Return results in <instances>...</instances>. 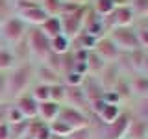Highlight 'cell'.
Masks as SVG:
<instances>
[{"mask_svg": "<svg viewBox=\"0 0 148 139\" xmlns=\"http://www.w3.org/2000/svg\"><path fill=\"white\" fill-rule=\"evenodd\" d=\"M65 106H71V108H76V109L85 111V113L91 115V104L87 100L82 85H76V87L65 85Z\"/></svg>", "mask_w": 148, "mask_h": 139, "instance_id": "obj_10", "label": "cell"}, {"mask_svg": "<svg viewBox=\"0 0 148 139\" xmlns=\"http://www.w3.org/2000/svg\"><path fill=\"white\" fill-rule=\"evenodd\" d=\"M28 2H32V4H41V0H28Z\"/></svg>", "mask_w": 148, "mask_h": 139, "instance_id": "obj_48", "label": "cell"}, {"mask_svg": "<svg viewBox=\"0 0 148 139\" xmlns=\"http://www.w3.org/2000/svg\"><path fill=\"white\" fill-rule=\"evenodd\" d=\"M120 74H122V72H120V69H119L117 63H108L104 67V71H102L98 76H95V78L102 83V87H104L106 91H111L113 85L117 83V80L120 78Z\"/></svg>", "mask_w": 148, "mask_h": 139, "instance_id": "obj_18", "label": "cell"}, {"mask_svg": "<svg viewBox=\"0 0 148 139\" xmlns=\"http://www.w3.org/2000/svg\"><path fill=\"white\" fill-rule=\"evenodd\" d=\"M22 120H26L24 117H22V113L13 104H9V109H8V124H17V122H22Z\"/></svg>", "mask_w": 148, "mask_h": 139, "instance_id": "obj_40", "label": "cell"}, {"mask_svg": "<svg viewBox=\"0 0 148 139\" xmlns=\"http://www.w3.org/2000/svg\"><path fill=\"white\" fill-rule=\"evenodd\" d=\"M35 82L45 83V85H56V83H63V78L59 72L50 69L45 63H35Z\"/></svg>", "mask_w": 148, "mask_h": 139, "instance_id": "obj_16", "label": "cell"}, {"mask_svg": "<svg viewBox=\"0 0 148 139\" xmlns=\"http://www.w3.org/2000/svg\"><path fill=\"white\" fill-rule=\"evenodd\" d=\"M45 65H48L50 69H54L56 72H59L61 74V56L59 54H54V52H50L48 56H46V59L43 61ZM63 78V76H61Z\"/></svg>", "mask_w": 148, "mask_h": 139, "instance_id": "obj_38", "label": "cell"}, {"mask_svg": "<svg viewBox=\"0 0 148 139\" xmlns=\"http://www.w3.org/2000/svg\"><path fill=\"white\" fill-rule=\"evenodd\" d=\"M82 89H83V93H85L89 104L98 102V100H104L106 89L102 87V83L96 80L95 76H85V80H83V83H82Z\"/></svg>", "mask_w": 148, "mask_h": 139, "instance_id": "obj_17", "label": "cell"}, {"mask_svg": "<svg viewBox=\"0 0 148 139\" xmlns=\"http://www.w3.org/2000/svg\"><path fill=\"white\" fill-rule=\"evenodd\" d=\"M146 139H148V137H146Z\"/></svg>", "mask_w": 148, "mask_h": 139, "instance_id": "obj_52", "label": "cell"}, {"mask_svg": "<svg viewBox=\"0 0 148 139\" xmlns=\"http://www.w3.org/2000/svg\"><path fill=\"white\" fill-rule=\"evenodd\" d=\"M30 95L34 96L37 102H46V100H50V85L34 82L32 87H30Z\"/></svg>", "mask_w": 148, "mask_h": 139, "instance_id": "obj_30", "label": "cell"}, {"mask_svg": "<svg viewBox=\"0 0 148 139\" xmlns=\"http://www.w3.org/2000/svg\"><path fill=\"white\" fill-rule=\"evenodd\" d=\"M8 126H9V139H24L28 120H22V122H17V124H8Z\"/></svg>", "mask_w": 148, "mask_h": 139, "instance_id": "obj_34", "label": "cell"}, {"mask_svg": "<svg viewBox=\"0 0 148 139\" xmlns=\"http://www.w3.org/2000/svg\"><path fill=\"white\" fill-rule=\"evenodd\" d=\"M15 15L21 19L28 28H39L46 19H48V15L45 13V9L41 8L39 4H37V6H32V8H26V9H22V11H17Z\"/></svg>", "mask_w": 148, "mask_h": 139, "instance_id": "obj_11", "label": "cell"}, {"mask_svg": "<svg viewBox=\"0 0 148 139\" xmlns=\"http://www.w3.org/2000/svg\"><path fill=\"white\" fill-rule=\"evenodd\" d=\"M8 100V74L0 72V102Z\"/></svg>", "mask_w": 148, "mask_h": 139, "instance_id": "obj_41", "label": "cell"}, {"mask_svg": "<svg viewBox=\"0 0 148 139\" xmlns=\"http://www.w3.org/2000/svg\"><path fill=\"white\" fill-rule=\"evenodd\" d=\"M67 139H98V132H96L95 119H92V124H89V126L72 130V132L67 136Z\"/></svg>", "mask_w": 148, "mask_h": 139, "instance_id": "obj_27", "label": "cell"}, {"mask_svg": "<svg viewBox=\"0 0 148 139\" xmlns=\"http://www.w3.org/2000/svg\"><path fill=\"white\" fill-rule=\"evenodd\" d=\"M39 30L43 32V34L48 37V39H54V37L61 35L63 30H61V21H59V17H48L43 24L39 26Z\"/></svg>", "mask_w": 148, "mask_h": 139, "instance_id": "obj_25", "label": "cell"}, {"mask_svg": "<svg viewBox=\"0 0 148 139\" xmlns=\"http://www.w3.org/2000/svg\"><path fill=\"white\" fill-rule=\"evenodd\" d=\"M65 2L76 4V6H89V2H91V0H65Z\"/></svg>", "mask_w": 148, "mask_h": 139, "instance_id": "obj_45", "label": "cell"}, {"mask_svg": "<svg viewBox=\"0 0 148 139\" xmlns=\"http://www.w3.org/2000/svg\"><path fill=\"white\" fill-rule=\"evenodd\" d=\"M17 67V59L15 56H13L11 48H9L8 45L0 43V72H9L11 69Z\"/></svg>", "mask_w": 148, "mask_h": 139, "instance_id": "obj_24", "label": "cell"}, {"mask_svg": "<svg viewBox=\"0 0 148 139\" xmlns=\"http://www.w3.org/2000/svg\"><path fill=\"white\" fill-rule=\"evenodd\" d=\"M11 48L13 56H15L17 63H26V61H32V56H30V48H28V43H26V37L22 41H18L17 45L9 46Z\"/></svg>", "mask_w": 148, "mask_h": 139, "instance_id": "obj_28", "label": "cell"}, {"mask_svg": "<svg viewBox=\"0 0 148 139\" xmlns=\"http://www.w3.org/2000/svg\"><path fill=\"white\" fill-rule=\"evenodd\" d=\"M130 6H132L133 13H135L137 21L148 17V0H130Z\"/></svg>", "mask_w": 148, "mask_h": 139, "instance_id": "obj_32", "label": "cell"}, {"mask_svg": "<svg viewBox=\"0 0 148 139\" xmlns=\"http://www.w3.org/2000/svg\"><path fill=\"white\" fill-rule=\"evenodd\" d=\"M85 63H87V76H98V74L104 71V67L108 65L102 58H98V56L92 52V50H89Z\"/></svg>", "mask_w": 148, "mask_h": 139, "instance_id": "obj_26", "label": "cell"}, {"mask_svg": "<svg viewBox=\"0 0 148 139\" xmlns=\"http://www.w3.org/2000/svg\"><path fill=\"white\" fill-rule=\"evenodd\" d=\"M85 9H87V6H83V8H80L74 13H69V15L59 17L63 35H67L69 39H72V37H76L83 30V15H85Z\"/></svg>", "mask_w": 148, "mask_h": 139, "instance_id": "obj_9", "label": "cell"}, {"mask_svg": "<svg viewBox=\"0 0 148 139\" xmlns=\"http://www.w3.org/2000/svg\"><path fill=\"white\" fill-rule=\"evenodd\" d=\"M106 21V28L109 30H113V28H126V26H133L137 22V17L135 13H133V9L130 4H120V6H117V9H115L113 13L104 19Z\"/></svg>", "mask_w": 148, "mask_h": 139, "instance_id": "obj_6", "label": "cell"}, {"mask_svg": "<svg viewBox=\"0 0 148 139\" xmlns=\"http://www.w3.org/2000/svg\"><path fill=\"white\" fill-rule=\"evenodd\" d=\"M133 111L132 108H126L120 113V117L117 120H113L111 124H106V126H100L96 122V132H98V139H124L128 133V126H130V120H132Z\"/></svg>", "mask_w": 148, "mask_h": 139, "instance_id": "obj_3", "label": "cell"}, {"mask_svg": "<svg viewBox=\"0 0 148 139\" xmlns=\"http://www.w3.org/2000/svg\"><path fill=\"white\" fill-rule=\"evenodd\" d=\"M108 35L111 37L117 48L122 54L126 52H135L139 48V41H137V34H135V24L133 26H126V28H113L108 32Z\"/></svg>", "mask_w": 148, "mask_h": 139, "instance_id": "obj_5", "label": "cell"}, {"mask_svg": "<svg viewBox=\"0 0 148 139\" xmlns=\"http://www.w3.org/2000/svg\"><path fill=\"white\" fill-rule=\"evenodd\" d=\"M58 119L63 120L71 130H78V128L92 124V115L85 113V111H80L76 108H71V106H65V104L61 106V109H59Z\"/></svg>", "mask_w": 148, "mask_h": 139, "instance_id": "obj_7", "label": "cell"}, {"mask_svg": "<svg viewBox=\"0 0 148 139\" xmlns=\"http://www.w3.org/2000/svg\"><path fill=\"white\" fill-rule=\"evenodd\" d=\"M59 109H61V104H56V102H52V100L39 102V108H37V119H41L43 122L50 124L52 120L58 119Z\"/></svg>", "mask_w": 148, "mask_h": 139, "instance_id": "obj_21", "label": "cell"}, {"mask_svg": "<svg viewBox=\"0 0 148 139\" xmlns=\"http://www.w3.org/2000/svg\"><path fill=\"white\" fill-rule=\"evenodd\" d=\"M9 100H2L0 102V124L8 122V109H9Z\"/></svg>", "mask_w": 148, "mask_h": 139, "instance_id": "obj_42", "label": "cell"}, {"mask_svg": "<svg viewBox=\"0 0 148 139\" xmlns=\"http://www.w3.org/2000/svg\"><path fill=\"white\" fill-rule=\"evenodd\" d=\"M124 139H126V137H124Z\"/></svg>", "mask_w": 148, "mask_h": 139, "instance_id": "obj_50", "label": "cell"}, {"mask_svg": "<svg viewBox=\"0 0 148 139\" xmlns=\"http://www.w3.org/2000/svg\"><path fill=\"white\" fill-rule=\"evenodd\" d=\"M0 139H9V126H8V122L0 124Z\"/></svg>", "mask_w": 148, "mask_h": 139, "instance_id": "obj_43", "label": "cell"}, {"mask_svg": "<svg viewBox=\"0 0 148 139\" xmlns=\"http://www.w3.org/2000/svg\"><path fill=\"white\" fill-rule=\"evenodd\" d=\"M135 34H137V41H139V48L148 50V30L139 21L135 22Z\"/></svg>", "mask_w": 148, "mask_h": 139, "instance_id": "obj_36", "label": "cell"}, {"mask_svg": "<svg viewBox=\"0 0 148 139\" xmlns=\"http://www.w3.org/2000/svg\"><path fill=\"white\" fill-rule=\"evenodd\" d=\"M146 137H148V119L133 111L130 126H128L126 139H146Z\"/></svg>", "mask_w": 148, "mask_h": 139, "instance_id": "obj_15", "label": "cell"}, {"mask_svg": "<svg viewBox=\"0 0 148 139\" xmlns=\"http://www.w3.org/2000/svg\"><path fill=\"white\" fill-rule=\"evenodd\" d=\"M89 6L92 8V11H95L98 17L108 19L120 4H119V0H91Z\"/></svg>", "mask_w": 148, "mask_h": 139, "instance_id": "obj_22", "label": "cell"}, {"mask_svg": "<svg viewBox=\"0 0 148 139\" xmlns=\"http://www.w3.org/2000/svg\"><path fill=\"white\" fill-rule=\"evenodd\" d=\"M48 139H67V137H61V136H52V133H50V137Z\"/></svg>", "mask_w": 148, "mask_h": 139, "instance_id": "obj_47", "label": "cell"}, {"mask_svg": "<svg viewBox=\"0 0 148 139\" xmlns=\"http://www.w3.org/2000/svg\"><path fill=\"white\" fill-rule=\"evenodd\" d=\"M39 6L45 9V13L48 17H59V13H61V6H63V0H41Z\"/></svg>", "mask_w": 148, "mask_h": 139, "instance_id": "obj_31", "label": "cell"}, {"mask_svg": "<svg viewBox=\"0 0 148 139\" xmlns=\"http://www.w3.org/2000/svg\"><path fill=\"white\" fill-rule=\"evenodd\" d=\"M48 130H50V133H52V136H61V137H67L69 133L72 132V130L69 128L63 120H59V119L52 120V122L48 124Z\"/></svg>", "mask_w": 148, "mask_h": 139, "instance_id": "obj_33", "label": "cell"}, {"mask_svg": "<svg viewBox=\"0 0 148 139\" xmlns=\"http://www.w3.org/2000/svg\"><path fill=\"white\" fill-rule=\"evenodd\" d=\"M96 43V37H92L87 32H80L76 37L71 39V50H92V46Z\"/></svg>", "mask_w": 148, "mask_h": 139, "instance_id": "obj_23", "label": "cell"}, {"mask_svg": "<svg viewBox=\"0 0 148 139\" xmlns=\"http://www.w3.org/2000/svg\"><path fill=\"white\" fill-rule=\"evenodd\" d=\"M83 80H85V76L80 74V72H74V71L63 76V83H65V85H74V87H76V85H82Z\"/></svg>", "mask_w": 148, "mask_h": 139, "instance_id": "obj_39", "label": "cell"}, {"mask_svg": "<svg viewBox=\"0 0 148 139\" xmlns=\"http://www.w3.org/2000/svg\"><path fill=\"white\" fill-rule=\"evenodd\" d=\"M139 22H141V24H143V26H145L146 30H148V19H141V21H139Z\"/></svg>", "mask_w": 148, "mask_h": 139, "instance_id": "obj_46", "label": "cell"}, {"mask_svg": "<svg viewBox=\"0 0 148 139\" xmlns=\"http://www.w3.org/2000/svg\"><path fill=\"white\" fill-rule=\"evenodd\" d=\"M48 137H50V130H48V124L46 122H43V120L37 119V117L28 120L24 139H48Z\"/></svg>", "mask_w": 148, "mask_h": 139, "instance_id": "obj_20", "label": "cell"}, {"mask_svg": "<svg viewBox=\"0 0 148 139\" xmlns=\"http://www.w3.org/2000/svg\"><path fill=\"white\" fill-rule=\"evenodd\" d=\"M119 4H130V0H119Z\"/></svg>", "mask_w": 148, "mask_h": 139, "instance_id": "obj_49", "label": "cell"}, {"mask_svg": "<svg viewBox=\"0 0 148 139\" xmlns=\"http://www.w3.org/2000/svg\"><path fill=\"white\" fill-rule=\"evenodd\" d=\"M141 72L148 76V50L145 52V59H143V67H141Z\"/></svg>", "mask_w": 148, "mask_h": 139, "instance_id": "obj_44", "label": "cell"}, {"mask_svg": "<svg viewBox=\"0 0 148 139\" xmlns=\"http://www.w3.org/2000/svg\"><path fill=\"white\" fill-rule=\"evenodd\" d=\"M126 109V106L122 104H113V102H104V106L100 108V111L95 115L96 122L100 124V126H106V124H111L113 120H117L120 117V113Z\"/></svg>", "mask_w": 148, "mask_h": 139, "instance_id": "obj_13", "label": "cell"}, {"mask_svg": "<svg viewBox=\"0 0 148 139\" xmlns=\"http://www.w3.org/2000/svg\"><path fill=\"white\" fill-rule=\"evenodd\" d=\"M115 93V95L119 96V100L122 102L124 106H132L133 104V96H132V87H130V76H126V74H120V78L117 80V83L113 85V89H111Z\"/></svg>", "mask_w": 148, "mask_h": 139, "instance_id": "obj_19", "label": "cell"}, {"mask_svg": "<svg viewBox=\"0 0 148 139\" xmlns=\"http://www.w3.org/2000/svg\"><path fill=\"white\" fill-rule=\"evenodd\" d=\"M50 100L56 104H65V83H56L50 87Z\"/></svg>", "mask_w": 148, "mask_h": 139, "instance_id": "obj_35", "label": "cell"}, {"mask_svg": "<svg viewBox=\"0 0 148 139\" xmlns=\"http://www.w3.org/2000/svg\"><path fill=\"white\" fill-rule=\"evenodd\" d=\"M11 15H15V11H13V0H0V24L4 21H8Z\"/></svg>", "mask_w": 148, "mask_h": 139, "instance_id": "obj_37", "label": "cell"}, {"mask_svg": "<svg viewBox=\"0 0 148 139\" xmlns=\"http://www.w3.org/2000/svg\"><path fill=\"white\" fill-rule=\"evenodd\" d=\"M146 19H148V17H146Z\"/></svg>", "mask_w": 148, "mask_h": 139, "instance_id": "obj_51", "label": "cell"}, {"mask_svg": "<svg viewBox=\"0 0 148 139\" xmlns=\"http://www.w3.org/2000/svg\"><path fill=\"white\" fill-rule=\"evenodd\" d=\"M26 43H28L30 56H32V61L34 63H43L46 59V56L52 52V48H50V39L39 30V28H28Z\"/></svg>", "mask_w": 148, "mask_h": 139, "instance_id": "obj_2", "label": "cell"}, {"mask_svg": "<svg viewBox=\"0 0 148 139\" xmlns=\"http://www.w3.org/2000/svg\"><path fill=\"white\" fill-rule=\"evenodd\" d=\"M50 48H52V52L54 54H59V56H63V54H67V52H71V39H69L67 35H58V37H54V39H50Z\"/></svg>", "mask_w": 148, "mask_h": 139, "instance_id": "obj_29", "label": "cell"}, {"mask_svg": "<svg viewBox=\"0 0 148 139\" xmlns=\"http://www.w3.org/2000/svg\"><path fill=\"white\" fill-rule=\"evenodd\" d=\"M92 52L98 56V58H102L106 63H117L119 58H120V54H122V52L117 48V45L111 41V37H109L108 34L96 39L95 46H92Z\"/></svg>", "mask_w": 148, "mask_h": 139, "instance_id": "obj_8", "label": "cell"}, {"mask_svg": "<svg viewBox=\"0 0 148 139\" xmlns=\"http://www.w3.org/2000/svg\"><path fill=\"white\" fill-rule=\"evenodd\" d=\"M11 104L15 106L18 111H21L22 117H24L26 120L37 117V108H39V102H37L34 96L30 95V91H26V93H22L21 96H17Z\"/></svg>", "mask_w": 148, "mask_h": 139, "instance_id": "obj_12", "label": "cell"}, {"mask_svg": "<svg viewBox=\"0 0 148 139\" xmlns=\"http://www.w3.org/2000/svg\"><path fill=\"white\" fill-rule=\"evenodd\" d=\"M130 87H132L133 102H143L148 98V76L143 72H135L130 76Z\"/></svg>", "mask_w": 148, "mask_h": 139, "instance_id": "obj_14", "label": "cell"}, {"mask_svg": "<svg viewBox=\"0 0 148 139\" xmlns=\"http://www.w3.org/2000/svg\"><path fill=\"white\" fill-rule=\"evenodd\" d=\"M35 82V63H17L15 69L8 72V100L13 102L22 93L30 91L32 83Z\"/></svg>", "mask_w": 148, "mask_h": 139, "instance_id": "obj_1", "label": "cell"}, {"mask_svg": "<svg viewBox=\"0 0 148 139\" xmlns=\"http://www.w3.org/2000/svg\"><path fill=\"white\" fill-rule=\"evenodd\" d=\"M26 34H28V26L17 15H11L8 21H4L0 24V43L8 46H13L18 41H22Z\"/></svg>", "mask_w": 148, "mask_h": 139, "instance_id": "obj_4", "label": "cell"}]
</instances>
